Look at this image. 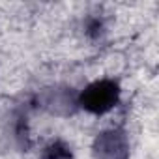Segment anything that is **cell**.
<instances>
[{"label":"cell","mask_w":159,"mask_h":159,"mask_svg":"<svg viewBox=\"0 0 159 159\" xmlns=\"http://www.w3.org/2000/svg\"><path fill=\"white\" fill-rule=\"evenodd\" d=\"M90 153L94 159H129L131 140L127 129L120 124H109L92 135Z\"/></svg>","instance_id":"2"},{"label":"cell","mask_w":159,"mask_h":159,"mask_svg":"<svg viewBox=\"0 0 159 159\" xmlns=\"http://www.w3.org/2000/svg\"><path fill=\"white\" fill-rule=\"evenodd\" d=\"M124 88L118 79L101 75L88 81L75 96V107L94 120L107 118L122 105Z\"/></svg>","instance_id":"1"}]
</instances>
